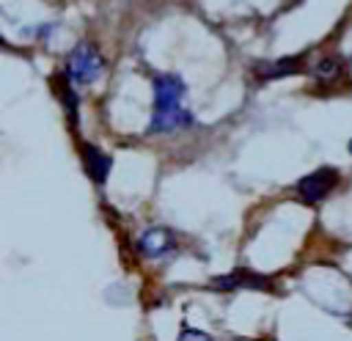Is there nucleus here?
Here are the masks:
<instances>
[{
  "label": "nucleus",
  "instance_id": "6",
  "mask_svg": "<svg viewBox=\"0 0 352 341\" xmlns=\"http://www.w3.org/2000/svg\"><path fill=\"white\" fill-rule=\"evenodd\" d=\"M82 160H85V173L96 182V184H104L107 176H110V168H113V160L94 143H85L82 146Z\"/></svg>",
  "mask_w": 352,
  "mask_h": 341
},
{
  "label": "nucleus",
  "instance_id": "4",
  "mask_svg": "<svg viewBox=\"0 0 352 341\" xmlns=\"http://www.w3.org/2000/svg\"><path fill=\"white\" fill-rule=\"evenodd\" d=\"M138 248L143 256L148 258H160V256H168L176 250V236L170 228H162V226H154V228H146L140 236H138Z\"/></svg>",
  "mask_w": 352,
  "mask_h": 341
},
{
  "label": "nucleus",
  "instance_id": "10",
  "mask_svg": "<svg viewBox=\"0 0 352 341\" xmlns=\"http://www.w3.org/2000/svg\"><path fill=\"white\" fill-rule=\"evenodd\" d=\"M179 341H212V336H209V333H204V330L184 327V330H182V336H179Z\"/></svg>",
  "mask_w": 352,
  "mask_h": 341
},
{
  "label": "nucleus",
  "instance_id": "11",
  "mask_svg": "<svg viewBox=\"0 0 352 341\" xmlns=\"http://www.w3.org/2000/svg\"><path fill=\"white\" fill-rule=\"evenodd\" d=\"M349 154H352V140H349Z\"/></svg>",
  "mask_w": 352,
  "mask_h": 341
},
{
  "label": "nucleus",
  "instance_id": "1",
  "mask_svg": "<svg viewBox=\"0 0 352 341\" xmlns=\"http://www.w3.org/2000/svg\"><path fill=\"white\" fill-rule=\"evenodd\" d=\"M154 88V110L148 118V132H176V129H190L195 124L192 113L184 104V80L179 74H154L151 77Z\"/></svg>",
  "mask_w": 352,
  "mask_h": 341
},
{
  "label": "nucleus",
  "instance_id": "7",
  "mask_svg": "<svg viewBox=\"0 0 352 341\" xmlns=\"http://www.w3.org/2000/svg\"><path fill=\"white\" fill-rule=\"evenodd\" d=\"M311 72H314L316 80L333 82V80H338V77L344 74V60H341V55H324V58H319V60L314 63Z\"/></svg>",
  "mask_w": 352,
  "mask_h": 341
},
{
  "label": "nucleus",
  "instance_id": "5",
  "mask_svg": "<svg viewBox=\"0 0 352 341\" xmlns=\"http://www.w3.org/2000/svg\"><path fill=\"white\" fill-rule=\"evenodd\" d=\"M212 286L220 289V292H234V289H272L267 275H258V272H250V270H236V272H228V275H217L212 280Z\"/></svg>",
  "mask_w": 352,
  "mask_h": 341
},
{
  "label": "nucleus",
  "instance_id": "2",
  "mask_svg": "<svg viewBox=\"0 0 352 341\" xmlns=\"http://www.w3.org/2000/svg\"><path fill=\"white\" fill-rule=\"evenodd\" d=\"M102 69H104V58H102V52L96 50V44L80 41V44L69 52L63 74H66L72 82H77V85H88V82H94V80L102 74Z\"/></svg>",
  "mask_w": 352,
  "mask_h": 341
},
{
  "label": "nucleus",
  "instance_id": "9",
  "mask_svg": "<svg viewBox=\"0 0 352 341\" xmlns=\"http://www.w3.org/2000/svg\"><path fill=\"white\" fill-rule=\"evenodd\" d=\"M72 85H74V82L63 74V91H60V99H63V107H66V113H69L72 126H77V94H74Z\"/></svg>",
  "mask_w": 352,
  "mask_h": 341
},
{
  "label": "nucleus",
  "instance_id": "8",
  "mask_svg": "<svg viewBox=\"0 0 352 341\" xmlns=\"http://www.w3.org/2000/svg\"><path fill=\"white\" fill-rule=\"evenodd\" d=\"M300 72V58L292 55V58H280L275 63H267L258 69V77L261 80H278V77H286V74H297Z\"/></svg>",
  "mask_w": 352,
  "mask_h": 341
},
{
  "label": "nucleus",
  "instance_id": "3",
  "mask_svg": "<svg viewBox=\"0 0 352 341\" xmlns=\"http://www.w3.org/2000/svg\"><path fill=\"white\" fill-rule=\"evenodd\" d=\"M338 184V170L333 165H322L311 173H305L300 182H297V198L302 204H319L322 198L330 195V190Z\"/></svg>",
  "mask_w": 352,
  "mask_h": 341
}]
</instances>
